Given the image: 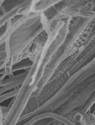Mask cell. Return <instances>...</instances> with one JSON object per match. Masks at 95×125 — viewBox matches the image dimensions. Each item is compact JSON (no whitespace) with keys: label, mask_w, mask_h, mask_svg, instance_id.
<instances>
[{"label":"cell","mask_w":95,"mask_h":125,"mask_svg":"<svg viewBox=\"0 0 95 125\" xmlns=\"http://www.w3.org/2000/svg\"><path fill=\"white\" fill-rule=\"evenodd\" d=\"M10 108L9 106H0V124H2L5 118L8 114Z\"/></svg>","instance_id":"obj_4"},{"label":"cell","mask_w":95,"mask_h":125,"mask_svg":"<svg viewBox=\"0 0 95 125\" xmlns=\"http://www.w3.org/2000/svg\"><path fill=\"white\" fill-rule=\"evenodd\" d=\"M93 114L94 115H95V109L94 110V111L93 112Z\"/></svg>","instance_id":"obj_5"},{"label":"cell","mask_w":95,"mask_h":125,"mask_svg":"<svg viewBox=\"0 0 95 125\" xmlns=\"http://www.w3.org/2000/svg\"><path fill=\"white\" fill-rule=\"evenodd\" d=\"M56 120L53 118H49L40 120L32 125H50L54 123Z\"/></svg>","instance_id":"obj_3"},{"label":"cell","mask_w":95,"mask_h":125,"mask_svg":"<svg viewBox=\"0 0 95 125\" xmlns=\"http://www.w3.org/2000/svg\"><path fill=\"white\" fill-rule=\"evenodd\" d=\"M95 103V92L91 96L85 105L80 109V111L87 113Z\"/></svg>","instance_id":"obj_1"},{"label":"cell","mask_w":95,"mask_h":125,"mask_svg":"<svg viewBox=\"0 0 95 125\" xmlns=\"http://www.w3.org/2000/svg\"><path fill=\"white\" fill-rule=\"evenodd\" d=\"M20 89H16L10 92L0 95V103L4 101L13 97H15L19 92Z\"/></svg>","instance_id":"obj_2"}]
</instances>
